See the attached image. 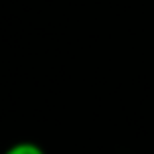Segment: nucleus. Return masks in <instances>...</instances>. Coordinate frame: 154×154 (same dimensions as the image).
<instances>
[{
	"label": "nucleus",
	"instance_id": "obj_1",
	"mask_svg": "<svg viewBox=\"0 0 154 154\" xmlns=\"http://www.w3.org/2000/svg\"><path fill=\"white\" fill-rule=\"evenodd\" d=\"M4 154H45V150L42 148L40 144H36V142L22 140V142L12 144L10 148H6Z\"/></svg>",
	"mask_w": 154,
	"mask_h": 154
}]
</instances>
